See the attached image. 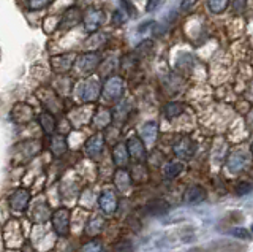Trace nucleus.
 <instances>
[{
	"instance_id": "nucleus-1",
	"label": "nucleus",
	"mask_w": 253,
	"mask_h": 252,
	"mask_svg": "<svg viewBox=\"0 0 253 252\" xmlns=\"http://www.w3.org/2000/svg\"><path fill=\"white\" fill-rule=\"evenodd\" d=\"M100 60H101V57L97 52H87V54H83V56L78 57L76 68H78V72H81L83 75H90L100 65Z\"/></svg>"
},
{
	"instance_id": "nucleus-2",
	"label": "nucleus",
	"mask_w": 253,
	"mask_h": 252,
	"mask_svg": "<svg viewBox=\"0 0 253 252\" xmlns=\"http://www.w3.org/2000/svg\"><path fill=\"white\" fill-rule=\"evenodd\" d=\"M249 162V155L245 151H241V149H237V151H233L231 154L228 155V160H226V168L229 173H233V175H237V173H241L245 165Z\"/></svg>"
},
{
	"instance_id": "nucleus-3",
	"label": "nucleus",
	"mask_w": 253,
	"mask_h": 252,
	"mask_svg": "<svg viewBox=\"0 0 253 252\" xmlns=\"http://www.w3.org/2000/svg\"><path fill=\"white\" fill-rule=\"evenodd\" d=\"M124 94V81L119 76H111L103 86V96L108 100H117Z\"/></svg>"
},
{
	"instance_id": "nucleus-4",
	"label": "nucleus",
	"mask_w": 253,
	"mask_h": 252,
	"mask_svg": "<svg viewBox=\"0 0 253 252\" xmlns=\"http://www.w3.org/2000/svg\"><path fill=\"white\" fill-rule=\"evenodd\" d=\"M52 227L57 235L65 236L68 235V228H70V211L65 208H60L54 212L52 216Z\"/></svg>"
},
{
	"instance_id": "nucleus-5",
	"label": "nucleus",
	"mask_w": 253,
	"mask_h": 252,
	"mask_svg": "<svg viewBox=\"0 0 253 252\" xmlns=\"http://www.w3.org/2000/svg\"><path fill=\"white\" fill-rule=\"evenodd\" d=\"M172 151L179 159H192L196 151V143L188 137H182L176 145L172 146Z\"/></svg>"
},
{
	"instance_id": "nucleus-6",
	"label": "nucleus",
	"mask_w": 253,
	"mask_h": 252,
	"mask_svg": "<svg viewBox=\"0 0 253 252\" xmlns=\"http://www.w3.org/2000/svg\"><path fill=\"white\" fill-rule=\"evenodd\" d=\"M126 149H128V155L133 160L136 162H144L147 159V152H146V146L144 143L138 138V137H131L126 143Z\"/></svg>"
},
{
	"instance_id": "nucleus-7",
	"label": "nucleus",
	"mask_w": 253,
	"mask_h": 252,
	"mask_svg": "<svg viewBox=\"0 0 253 252\" xmlns=\"http://www.w3.org/2000/svg\"><path fill=\"white\" fill-rule=\"evenodd\" d=\"M83 21H84L85 29L89 30V32H95V30H98V27L105 22V13L100 10L90 8L85 11V14L83 16Z\"/></svg>"
},
{
	"instance_id": "nucleus-8",
	"label": "nucleus",
	"mask_w": 253,
	"mask_h": 252,
	"mask_svg": "<svg viewBox=\"0 0 253 252\" xmlns=\"http://www.w3.org/2000/svg\"><path fill=\"white\" fill-rule=\"evenodd\" d=\"M101 92V88H100V83L97 80H93V78H90V80H87L85 83H83L81 86V99L84 101H95L98 99Z\"/></svg>"
},
{
	"instance_id": "nucleus-9",
	"label": "nucleus",
	"mask_w": 253,
	"mask_h": 252,
	"mask_svg": "<svg viewBox=\"0 0 253 252\" xmlns=\"http://www.w3.org/2000/svg\"><path fill=\"white\" fill-rule=\"evenodd\" d=\"M182 200L187 204V206H195V204L201 203L206 200V191L201 187V186H190L187 191L184 192V197H182Z\"/></svg>"
},
{
	"instance_id": "nucleus-10",
	"label": "nucleus",
	"mask_w": 253,
	"mask_h": 252,
	"mask_svg": "<svg viewBox=\"0 0 253 252\" xmlns=\"http://www.w3.org/2000/svg\"><path fill=\"white\" fill-rule=\"evenodd\" d=\"M98 204L101 211L105 212V214H113V212L117 209V197L113 191H103L100 199H98Z\"/></svg>"
},
{
	"instance_id": "nucleus-11",
	"label": "nucleus",
	"mask_w": 253,
	"mask_h": 252,
	"mask_svg": "<svg viewBox=\"0 0 253 252\" xmlns=\"http://www.w3.org/2000/svg\"><path fill=\"white\" fill-rule=\"evenodd\" d=\"M30 200V194L24 189H18L10 195V204L13 211H24Z\"/></svg>"
},
{
	"instance_id": "nucleus-12",
	"label": "nucleus",
	"mask_w": 253,
	"mask_h": 252,
	"mask_svg": "<svg viewBox=\"0 0 253 252\" xmlns=\"http://www.w3.org/2000/svg\"><path fill=\"white\" fill-rule=\"evenodd\" d=\"M146 211L150 216H163L169 211V204L163 199H154L149 200L146 204Z\"/></svg>"
},
{
	"instance_id": "nucleus-13",
	"label": "nucleus",
	"mask_w": 253,
	"mask_h": 252,
	"mask_svg": "<svg viewBox=\"0 0 253 252\" xmlns=\"http://www.w3.org/2000/svg\"><path fill=\"white\" fill-rule=\"evenodd\" d=\"M73 59H75L73 54H62V56H55L51 60L52 68L57 73H65L71 68V65H73Z\"/></svg>"
},
{
	"instance_id": "nucleus-14",
	"label": "nucleus",
	"mask_w": 253,
	"mask_h": 252,
	"mask_svg": "<svg viewBox=\"0 0 253 252\" xmlns=\"http://www.w3.org/2000/svg\"><path fill=\"white\" fill-rule=\"evenodd\" d=\"M103 145H105V138H103L101 133H97V135H93L85 143V154L90 155V157L98 155L101 152V149H103Z\"/></svg>"
},
{
	"instance_id": "nucleus-15",
	"label": "nucleus",
	"mask_w": 253,
	"mask_h": 252,
	"mask_svg": "<svg viewBox=\"0 0 253 252\" xmlns=\"http://www.w3.org/2000/svg\"><path fill=\"white\" fill-rule=\"evenodd\" d=\"M157 133H158L157 122H154V121L146 122L144 125H142V129H141L142 143H146V145H154V143H155V140H157Z\"/></svg>"
},
{
	"instance_id": "nucleus-16",
	"label": "nucleus",
	"mask_w": 253,
	"mask_h": 252,
	"mask_svg": "<svg viewBox=\"0 0 253 252\" xmlns=\"http://www.w3.org/2000/svg\"><path fill=\"white\" fill-rule=\"evenodd\" d=\"M113 159H114V163L117 165V167H126V163H128V160H130V155H128V149H126L125 145L119 143L114 148Z\"/></svg>"
},
{
	"instance_id": "nucleus-17",
	"label": "nucleus",
	"mask_w": 253,
	"mask_h": 252,
	"mask_svg": "<svg viewBox=\"0 0 253 252\" xmlns=\"http://www.w3.org/2000/svg\"><path fill=\"white\" fill-rule=\"evenodd\" d=\"M81 21V13H79L78 8H70L67 10L65 16L62 19V27L63 29H70V27H75L76 24H79Z\"/></svg>"
},
{
	"instance_id": "nucleus-18",
	"label": "nucleus",
	"mask_w": 253,
	"mask_h": 252,
	"mask_svg": "<svg viewBox=\"0 0 253 252\" xmlns=\"http://www.w3.org/2000/svg\"><path fill=\"white\" fill-rule=\"evenodd\" d=\"M182 170H184V163L182 162H168L163 167V175L168 178V179H174L176 176H179L180 173H182Z\"/></svg>"
},
{
	"instance_id": "nucleus-19",
	"label": "nucleus",
	"mask_w": 253,
	"mask_h": 252,
	"mask_svg": "<svg viewBox=\"0 0 253 252\" xmlns=\"http://www.w3.org/2000/svg\"><path fill=\"white\" fill-rule=\"evenodd\" d=\"M130 184H131V181H130L128 171H125L124 168L117 170V173H116V186L119 187V191H122V192L128 191Z\"/></svg>"
},
{
	"instance_id": "nucleus-20",
	"label": "nucleus",
	"mask_w": 253,
	"mask_h": 252,
	"mask_svg": "<svg viewBox=\"0 0 253 252\" xmlns=\"http://www.w3.org/2000/svg\"><path fill=\"white\" fill-rule=\"evenodd\" d=\"M38 121L42 124V127L46 133H52L55 129V119L54 116H51L49 113H42L38 116Z\"/></svg>"
},
{
	"instance_id": "nucleus-21",
	"label": "nucleus",
	"mask_w": 253,
	"mask_h": 252,
	"mask_svg": "<svg viewBox=\"0 0 253 252\" xmlns=\"http://www.w3.org/2000/svg\"><path fill=\"white\" fill-rule=\"evenodd\" d=\"M182 113H184V106L177 103V101H172V103H168L165 106V116L168 119H174V117L180 116Z\"/></svg>"
},
{
	"instance_id": "nucleus-22",
	"label": "nucleus",
	"mask_w": 253,
	"mask_h": 252,
	"mask_svg": "<svg viewBox=\"0 0 253 252\" xmlns=\"http://www.w3.org/2000/svg\"><path fill=\"white\" fill-rule=\"evenodd\" d=\"M229 5V0H208V8L215 13V14H220L223 13Z\"/></svg>"
},
{
	"instance_id": "nucleus-23",
	"label": "nucleus",
	"mask_w": 253,
	"mask_h": 252,
	"mask_svg": "<svg viewBox=\"0 0 253 252\" xmlns=\"http://www.w3.org/2000/svg\"><path fill=\"white\" fill-rule=\"evenodd\" d=\"M109 122H111V113L106 111V109H101V111L95 116V124H97L100 129L106 127Z\"/></svg>"
},
{
	"instance_id": "nucleus-24",
	"label": "nucleus",
	"mask_w": 253,
	"mask_h": 252,
	"mask_svg": "<svg viewBox=\"0 0 253 252\" xmlns=\"http://www.w3.org/2000/svg\"><path fill=\"white\" fill-rule=\"evenodd\" d=\"M65 149H67V143H65V140H63V137H55L52 141V152L55 155H62L65 152Z\"/></svg>"
},
{
	"instance_id": "nucleus-25",
	"label": "nucleus",
	"mask_w": 253,
	"mask_h": 252,
	"mask_svg": "<svg viewBox=\"0 0 253 252\" xmlns=\"http://www.w3.org/2000/svg\"><path fill=\"white\" fill-rule=\"evenodd\" d=\"M229 235H233L234 238H239V240H247V241L252 240V233L247 230V228H242V227L231 228V230H229Z\"/></svg>"
},
{
	"instance_id": "nucleus-26",
	"label": "nucleus",
	"mask_w": 253,
	"mask_h": 252,
	"mask_svg": "<svg viewBox=\"0 0 253 252\" xmlns=\"http://www.w3.org/2000/svg\"><path fill=\"white\" fill-rule=\"evenodd\" d=\"M52 0H27V6L29 10L32 11H38V10H43L49 5Z\"/></svg>"
},
{
	"instance_id": "nucleus-27",
	"label": "nucleus",
	"mask_w": 253,
	"mask_h": 252,
	"mask_svg": "<svg viewBox=\"0 0 253 252\" xmlns=\"http://www.w3.org/2000/svg\"><path fill=\"white\" fill-rule=\"evenodd\" d=\"M103 244L100 241H90V243H85L81 252H103Z\"/></svg>"
},
{
	"instance_id": "nucleus-28",
	"label": "nucleus",
	"mask_w": 253,
	"mask_h": 252,
	"mask_svg": "<svg viewBox=\"0 0 253 252\" xmlns=\"http://www.w3.org/2000/svg\"><path fill=\"white\" fill-rule=\"evenodd\" d=\"M121 5H122V8L126 11V14H128V16H131V18H134L136 16V8H134V5L130 2V0H121Z\"/></svg>"
},
{
	"instance_id": "nucleus-29",
	"label": "nucleus",
	"mask_w": 253,
	"mask_h": 252,
	"mask_svg": "<svg viewBox=\"0 0 253 252\" xmlns=\"http://www.w3.org/2000/svg\"><path fill=\"white\" fill-rule=\"evenodd\" d=\"M101 227H103V219H100V217H93L92 219V222H90V225H89V232L92 233H98L100 230H101Z\"/></svg>"
},
{
	"instance_id": "nucleus-30",
	"label": "nucleus",
	"mask_w": 253,
	"mask_h": 252,
	"mask_svg": "<svg viewBox=\"0 0 253 252\" xmlns=\"http://www.w3.org/2000/svg\"><path fill=\"white\" fill-rule=\"evenodd\" d=\"M234 191H236L237 195H245V194H249L252 191V186L249 183H239L236 186Z\"/></svg>"
},
{
	"instance_id": "nucleus-31",
	"label": "nucleus",
	"mask_w": 253,
	"mask_h": 252,
	"mask_svg": "<svg viewBox=\"0 0 253 252\" xmlns=\"http://www.w3.org/2000/svg\"><path fill=\"white\" fill-rule=\"evenodd\" d=\"M131 244L128 241H121L116 244V252H131Z\"/></svg>"
},
{
	"instance_id": "nucleus-32",
	"label": "nucleus",
	"mask_w": 253,
	"mask_h": 252,
	"mask_svg": "<svg viewBox=\"0 0 253 252\" xmlns=\"http://www.w3.org/2000/svg\"><path fill=\"white\" fill-rule=\"evenodd\" d=\"M196 2H198V0H182L180 10H182V11H188L190 8H193Z\"/></svg>"
},
{
	"instance_id": "nucleus-33",
	"label": "nucleus",
	"mask_w": 253,
	"mask_h": 252,
	"mask_svg": "<svg viewBox=\"0 0 253 252\" xmlns=\"http://www.w3.org/2000/svg\"><path fill=\"white\" fill-rule=\"evenodd\" d=\"M136 50H138V52H149L150 50H152V42H150V40L149 42L147 40L142 42Z\"/></svg>"
},
{
	"instance_id": "nucleus-34",
	"label": "nucleus",
	"mask_w": 253,
	"mask_h": 252,
	"mask_svg": "<svg viewBox=\"0 0 253 252\" xmlns=\"http://www.w3.org/2000/svg\"><path fill=\"white\" fill-rule=\"evenodd\" d=\"M160 3H162V0H147L146 10H147V11H154Z\"/></svg>"
},
{
	"instance_id": "nucleus-35",
	"label": "nucleus",
	"mask_w": 253,
	"mask_h": 252,
	"mask_svg": "<svg viewBox=\"0 0 253 252\" xmlns=\"http://www.w3.org/2000/svg\"><path fill=\"white\" fill-rule=\"evenodd\" d=\"M124 21H125V18L121 14V11H116V13H114V24H116V26H121Z\"/></svg>"
},
{
	"instance_id": "nucleus-36",
	"label": "nucleus",
	"mask_w": 253,
	"mask_h": 252,
	"mask_svg": "<svg viewBox=\"0 0 253 252\" xmlns=\"http://www.w3.org/2000/svg\"><path fill=\"white\" fill-rule=\"evenodd\" d=\"M247 124H249V127L253 130V109L247 114Z\"/></svg>"
},
{
	"instance_id": "nucleus-37",
	"label": "nucleus",
	"mask_w": 253,
	"mask_h": 252,
	"mask_svg": "<svg viewBox=\"0 0 253 252\" xmlns=\"http://www.w3.org/2000/svg\"><path fill=\"white\" fill-rule=\"evenodd\" d=\"M247 97H249V100H252V101H253V83H252L250 89H249V92H247Z\"/></svg>"
},
{
	"instance_id": "nucleus-38",
	"label": "nucleus",
	"mask_w": 253,
	"mask_h": 252,
	"mask_svg": "<svg viewBox=\"0 0 253 252\" xmlns=\"http://www.w3.org/2000/svg\"><path fill=\"white\" fill-rule=\"evenodd\" d=\"M250 152L253 154V143H252V146H250Z\"/></svg>"
},
{
	"instance_id": "nucleus-39",
	"label": "nucleus",
	"mask_w": 253,
	"mask_h": 252,
	"mask_svg": "<svg viewBox=\"0 0 253 252\" xmlns=\"http://www.w3.org/2000/svg\"><path fill=\"white\" fill-rule=\"evenodd\" d=\"M250 230H252V233H253V225H252V228H250Z\"/></svg>"
}]
</instances>
